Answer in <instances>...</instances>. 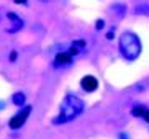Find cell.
<instances>
[{"mask_svg": "<svg viewBox=\"0 0 149 139\" xmlns=\"http://www.w3.org/2000/svg\"><path fill=\"white\" fill-rule=\"evenodd\" d=\"M30 111H31V108H30V106H26V108L22 110L20 113H17L12 120H10V128H12V129H18V128H22L23 124H25V121H26Z\"/></svg>", "mask_w": 149, "mask_h": 139, "instance_id": "obj_3", "label": "cell"}, {"mask_svg": "<svg viewBox=\"0 0 149 139\" xmlns=\"http://www.w3.org/2000/svg\"><path fill=\"white\" fill-rule=\"evenodd\" d=\"M25 100H26V98H25V95H23V93H20V92L13 95V103L15 105H23V103H25Z\"/></svg>", "mask_w": 149, "mask_h": 139, "instance_id": "obj_6", "label": "cell"}, {"mask_svg": "<svg viewBox=\"0 0 149 139\" xmlns=\"http://www.w3.org/2000/svg\"><path fill=\"white\" fill-rule=\"evenodd\" d=\"M144 118H146V120L149 121V111H146V113H144Z\"/></svg>", "mask_w": 149, "mask_h": 139, "instance_id": "obj_11", "label": "cell"}, {"mask_svg": "<svg viewBox=\"0 0 149 139\" xmlns=\"http://www.w3.org/2000/svg\"><path fill=\"white\" fill-rule=\"evenodd\" d=\"M10 59H12V61H15V59H17V52H12V54H10Z\"/></svg>", "mask_w": 149, "mask_h": 139, "instance_id": "obj_9", "label": "cell"}, {"mask_svg": "<svg viewBox=\"0 0 149 139\" xmlns=\"http://www.w3.org/2000/svg\"><path fill=\"white\" fill-rule=\"evenodd\" d=\"M103 26H105V22H103V20H98V22H97V30H100Z\"/></svg>", "mask_w": 149, "mask_h": 139, "instance_id": "obj_8", "label": "cell"}, {"mask_svg": "<svg viewBox=\"0 0 149 139\" xmlns=\"http://www.w3.org/2000/svg\"><path fill=\"white\" fill-rule=\"evenodd\" d=\"M84 110V103L80 98L74 95H67L64 98L61 105V115L54 120V123H66V121H70V120H74L75 116H79L82 113Z\"/></svg>", "mask_w": 149, "mask_h": 139, "instance_id": "obj_1", "label": "cell"}, {"mask_svg": "<svg viewBox=\"0 0 149 139\" xmlns=\"http://www.w3.org/2000/svg\"><path fill=\"white\" fill-rule=\"evenodd\" d=\"M144 113H146L144 108H133V115L134 116H144Z\"/></svg>", "mask_w": 149, "mask_h": 139, "instance_id": "obj_7", "label": "cell"}, {"mask_svg": "<svg viewBox=\"0 0 149 139\" xmlns=\"http://www.w3.org/2000/svg\"><path fill=\"white\" fill-rule=\"evenodd\" d=\"M120 49H121V54L126 59H130V61L136 59L141 52V44L138 36L133 35V33H125L120 38Z\"/></svg>", "mask_w": 149, "mask_h": 139, "instance_id": "obj_2", "label": "cell"}, {"mask_svg": "<svg viewBox=\"0 0 149 139\" xmlns=\"http://www.w3.org/2000/svg\"><path fill=\"white\" fill-rule=\"evenodd\" d=\"M54 62H56V65H67L72 62V54L70 52H59L54 59Z\"/></svg>", "mask_w": 149, "mask_h": 139, "instance_id": "obj_5", "label": "cell"}, {"mask_svg": "<svg viewBox=\"0 0 149 139\" xmlns=\"http://www.w3.org/2000/svg\"><path fill=\"white\" fill-rule=\"evenodd\" d=\"M80 85L85 92H95L98 88V80H97L93 75H85V77L80 80Z\"/></svg>", "mask_w": 149, "mask_h": 139, "instance_id": "obj_4", "label": "cell"}, {"mask_svg": "<svg viewBox=\"0 0 149 139\" xmlns=\"http://www.w3.org/2000/svg\"><path fill=\"white\" fill-rule=\"evenodd\" d=\"M15 3H26V0H15Z\"/></svg>", "mask_w": 149, "mask_h": 139, "instance_id": "obj_10", "label": "cell"}]
</instances>
